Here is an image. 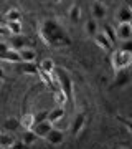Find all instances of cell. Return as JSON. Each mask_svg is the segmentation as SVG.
<instances>
[{"label": "cell", "mask_w": 132, "mask_h": 149, "mask_svg": "<svg viewBox=\"0 0 132 149\" xmlns=\"http://www.w3.org/2000/svg\"><path fill=\"white\" fill-rule=\"evenodd\" d=\"M91 15H93V18H94V20L104 18V17H106V7L102 5L101 2L94 0V2H93V7H91Z\"/></svg>", "instance_id": "13"}, {"label": "cell", "mask_w": 132, "mask_h": 149, "mask_svg": "<svg viewBox=\"0 0 132 149\" xmlns=\"http://www.w3.org/2000/svg\"><path fill=\"white\" fill-rule=\"evenodd\" d=\"M101 33H102V35H104V37L107 38L111 43H114L117 40V38H116V30H114V27L109 25V23H104V27H102V32H101Z\"/></svg>", "instance_id": "20"}, {"label": "cell", "mask_w": 132, "mask_h": 149, "mask_svg": "<svg viewBox=\"0 0 132 149\" xmlns=\"http://www.w3.org/2000/svg\"><path fill=\"white\" fill-rule=\"evenodd\" d=\"M7 149H25V146H23L21 143H17V141H15V143L12 144L10 148H7Z\"/></svg>", "instance_id": "31"}, {"label": "cell", "mask_w": 132, "mask_h": 149, "mask_svg": "<svg viewBox=\"0 0 132 149\" xmlns=\"http://www.w3.org/2000/svg\"><path fill=\"white\" fill-rule=\"evenodd\" d=\"M0 60L2 61H7V63H21V58L20 55H18V52H15V50H7V52H3V53H0Z\"/></svg>", "instance_id": "11"}, {"label": "cell", "mask_w": 132, "mask_h": 149, "mask_svg": "<svg viewBox=\"0 0 132 149\" xmlns=\"http://www.w3.org/2000/svg\"><path fill=\"white\" fill-rule=\"evenodd\" d=\"M3 128H5L8 133H13L15 129L20 128V123H18V119H17V118H8V119L3 123Z\"/></svg>", "instance_id": "25"}, {"label": "cell", "mask_w": 132, "mask_h": 149, "mask_svg": "<svg viewBox=\"0 0 132 149\" xmlns=\"http://www.w3.org/2000/svg\"><path fill=\"white\" fill-rule=\"evenodd\" d=\"M68 17L73 23H79V20H81V8H79L78 3H73V5L69 7Z\"/></svg>", "instance_id": "16"}, {"label": "cell", "mask_w": 132, "mask_h": 149, "mask_svg": "<svg viewBox=\"0 0 132 149\" xmlns=\"http://www.w3.org/2000/svg\"><path fill=\"white\" fill-rule=\"evenodd\" d=\"M114 30H116V38L122 42H127L132 38V23H117Z\"/></svg>", "instance_id": "4"}, {"label": "cell", "mask_w": 132, "mask_h": 149, "mask_svg": "<svg viewBox=\"0 0 132 149\" xmlns=\"http://www.w3.org/2000/svg\"><path fill=\"white\" fill-rule=\"evenodd\" d=\"M13 143H15V138H13V136H12L10 133L0 134V148L7 149V148H10V146H12Z\"/></svg>", "instance_id": "23"}, {"label": "cell", "mask_w": 132, "mask_h": 149, "mask_svg": "<svg viewBox=\"0 0 132 149\" xmlns=\"http://www.w3.org/2000/svg\"><path fill=\"white\" fill-rule=\"evenodd\" d=\"M131 81V74L127 70H121V71H116V78H114V85L122 88V86H127Z\"/></svg>", "instance_id": "12"}, {"label": "cell", "mask_w": 132, "mask_h": 149, "mask_svg": "<svg viewBox=\"0 0 132 149\" xmlns=\"http://www.w3.org/2000/svg\"><path fill=\"white\" fill-rule=\"evenodd\" d=\"M18 55H20L23 63H35V58H37V52L32 47H25L21 50H18Z\"/></svg>", "instance_id": "9"}, {"label": "cell", "mask_w": 132, "mask_h": 149, "mask_svg": "<svg viewBox=\"0 0 132 149\" xmlns=\"http://www.w3.org/2000/svg\"><path fill=\"white\" fill-rule=\"evenodd\" d=\"M84 28H86V33H88L89 37H94L96 33H97V22H96L94 18H89V20L86 22Z\"/></svg>", "instance_id": "24"}, {"label": "cell", "mask_w": 132, "mask_h": 149, "mask_svg": "<svg viewBox=\"0 0 132 149\" xmlns=\"http://www.w3.org/2000/svg\"><path fill=\"white\" fill-rule=\"evenodd\" d=\"M7 50H8V43L0 42V53H3V52H7Z\"/></svg>", "instance_id": "32"}, {"label": "cell", "mask_w": 132, "mask_h": 149, "mask_svg": "<svg viewBox=\"0 0 132 149\" xmlns=\"http://www.w3.org/2000/svg\"><path fill=\"white\" fill-rule=\"evenodd\" d=\"M53 128V124L51 123H48V121H41V123H37V124H33V128L32 131L35 134H37L38 138H45L48 134V131Z\"/></svg>", "instance_id": "10"}, {"label": "cell", "mask_w": 132, "mask_h": 149, "mask_svg": "<svg viewBox=\"0 0 132 149\" xmlns=\"http://www.w3.org/2000/svg\"><path fill=\"white\" fill-rule=\"evenodd\" d=\"M45 139H46L50 144H53V146H58V144H61L64 141V133L61 131V129L51 128L50 131H48V134L45 136Z\"/></svg>", "instance_id": "5"}, {"label": "cell", "mask_w": 132, "mask_h": 149, "mask_svg": "<svg viewBox=\"0 0 132 149\" xmlns=\"http://www.w3.org/2000/svg\"><path fill=\"white\" fill-rule=\"evenodd\" d=\"M18 123H20V126L25 129V131H26V129H32L33 124H35V116H33L32 113H26V114L21 116V119Z\"/></svg>", "instance_id": "17"}, {"label": "cell", "mask_w": 132, "mask_h": 149, "mask_svg": "<svg viewBox=\"0 0 132 149\" xmlns=\"http://www.w3.org/2000/svg\"><path fill=\"white\" fill-rule=\"evenodd\" d=\"M121 50H126V52H132V43H131V40L124 42V45L121 47Z\"/></svg>", "instance_id": "30"}, {"label": "cell", "mask_w": 132, "mask_h": 149, "mask_svg": "<svg viewBox=\"0 0 132 149\" xmlns=\"http://www.w3.org/2000/svg\"><path fill=\"white\" fill-rule=\"evenodd\" d=\"M117 119H119V121H122V124H124V126H126L127 128V131H129V133H131V121H129V119H127V118H124V116H117Z\"/></svg>", "instance_id": "29"}, {"label": "cell", "mask_w": 132, "mask_h": 149, "mask_svg": "<svg viewBox=\"0 0 132 149\" xmlns=\"http://www.w3.org/2000/svg\"><path fill=\"white\" fill-rule=\"evenodd\" d=\"M66 96L63 95V91H59V90H55V103H56V106L58 108H63L64 104H66Z\"/></svg>", "instance_id": "27"}, {"label": "cell", "mask_w": 132, "mask_h": 149, "mask_svg": "<svg viewBox=\"0 0 132 149\" xmlns=\"http://www.w3.org/2000/svg\"><path fill=\"white\" fill-rule=\"evenodd\" d=\"M38 37L46 47L50 48H59V47H69L71 38L66 33L61 25L53 18H45L38 25Z\"/></svg>", "instance_id": "1"}, {"label": "cell", "mask_w": 132, "mask_h": 149, "mask_svg": "<svg viewBox=\"0 0 132 149\" xmlns=\"http://www.w3.org/2000/svg\"><path fill=\"white\" fill-rule=\"evenodd\" d=\"M37 139H38V136L33 133L32 129H26L25 133L21 134V141H20V143L23 144V146H30V144H33Z\"/></svg>", "instance_id": "19"}, {"label": "cell", "mask_w": 132, "mask_h": 149, "mask_svg": "<svg viewBox=\"0 0 132 149\" xmlns=\"http://www.w3.org/2000/svg\"><path fill=\"white\" fill-rule=\"evenodd\" d=\"M50 74H51L53 81H55V85H56V90L63 91V95L66 96V100L71 101V100H73L74 86H73V80H71L69 73L64 68H55Z\"/></svg>", "instance_id": "2"}, {"label": "cell", "mask_w": 132, "mask_h": 149, "mask_svg": "<svg viewBox=\"0 0 132 149\" xmlns=\"http://www.w3.org/2000/svg\"><path fill=\"white\" fill-rule=\"evenodd\" d=\"M8 43V48L10 50H15V52H18V50H21V48L28 47V38L23 37V35H15V37L12 38V42H7Z\"/></svg>", "instance_id": "8"}, {"label": "cell", "mask_w": 132, "mask_h": 149, "mask_svg": "<svg viewBox=\"0 0 132 149\" xmlns=\"http://www.w3.org/2000/svg\"><path fill=\"white\" fill-rule=\"evenodd\" d=\"M64 118V109L63 108H55V109H51V111H48V114H46V121L48 123H58V121H61Z\"/></svg>", "instance_id": "14"}, {"label": "cell", "mask_w": 132, "mask_h": 149, "mask_svg": "<svg viewBox=\"0 0 132 149\" xmlns=\"http://www.w3.org/2000/svg\"><path fill=\"white\" fill-rule=\"evenodd\" d=\"M3 22H5V18H3V13H2V12H0V25H2V23H3Z\"/></svg>", "instance_id": "35"}, {"label": "cell", "mask_w": 132, "mask_h": 149, "mask_svg": "<svg viewBox=\"0 0 132 149\" xmlns=\"http://www.w3.org/2000/svg\"><path fill=\"white\" fill-rule=\"evenodd\" d=\"M7 32L10 35H21V22H7Z\"/></svg>", "instance_id": "22"}, {"label": "cell", "mask_w": 132, "mask_h": 149, "mask_svg": "<svg viewBox=\"0 0 132 149\" xmlns=\"http://www.w3.org/2000/svg\"><path fill=\"white\" fill-rule=\"evenodd\" d=\"M46 114H48V111H41V113H38V114H33L35 116V124L41 123V121H46Z\"/></svg>", "instance_id": "28"}, {"label": "cell", "mask_w": 132, "mask_h": 149, "mask_svg": "<svg viewBox=\"0 0 132 149\" xmlns=\"http://www.w3.org/2000/svg\"><path fill=\"white\" fill-rule=\"evenodd\" d=\"M53 3H59V2H61V0H51Z\"/></svg>", "instance_id": "36"}, {"label": "cell", "mask_w": 132, "mask_h": 149, "mask_svg": "<svg viewBox=\"0 0 132 149\" xmlns=\"http://www.w3.org/2000/svg\"><path fill=\"white\" fill-rule=\"evenodd\" d=\"M93 38H94V43H96V45H97L99 48H102V50H106V52H109V50L112 48V43L109 42V40H107V38H106L101 32H97Z\"/></svg>", "instance_id": "15"}, {"label": "cell", "mask_w": 132, "mask_h": 149, "mask_svg": "<svg viewBox=\"0 0 132 149\" xmlns=\"http://www.w3.org/2000/svg\"><path fill=\"white\" fill-rule=\"evenodd\" d=\"M0 80H5V73H3V70L0 68Z\"/></svg>", "instance_id": "34"}, {"label": "cell", "mask_w": 132, "mask_h": 149, "mask_svg": "<svg viewBox=\"0 0 132 149\" xmlns=\"http://www.w3.org/2000/svg\"><path fill=\"white\" fill-rule=\"evenodd\" d=\"M55 68H56V66H55V61H53L51 58H43L41 61H40V65H38V70H41L45 73H51Z\"/></svg>", "instance_id": "21"}, {"label": "cell", "mask_w": 132, "mask_h": 149, "mask_svg": "<svg viewBox=\"0 0 132 149\" xmlns=\"http://www.w3.org/2000/svg\"><path fill=\"white\" fill-rule=\"evenodd\" d=\"M0 35H8V32H7V28L3 25H0Z\"/></svg>", "instance_id": "33"}, {"label": "cell", "mask_w": 132, "mask_h": 149, "mask_svg": "<svg viewBox=\"0 0 132 149\" xmlns=\"http://www.w3.org/2000/svg\"><path fill=\"white\" fill-rule=\"evenodd\" d=\"M116 17H117V22H119V23H131V22H132V10H131V7L127 5V3H124L122 7H119Z\"/></svg>", "instance_id": "7"}, {"label": "cell", "mask_w": 132, "mask_h": 149, "mask_svg": "<svg viewBox=\"0 0 132 149\" xmlns=\"http://www.w3.org/2000/svg\"><path fill=\"white\" fill-rule=\"evenodd\" d=\"M111 65L116 71L121 70H129L132 65V52H126V50H116L111 56Z\"/></svg>", "instance_id": "3"}, {"label": "cell", "mask_w": 132, "mask_h": 149, "mask_svg": "<svg viewBox=\"0 0 132 149\" xmlns=\"http://www.w3.org/2000/svg\"><path fill=\"white\" fill-rule=\"evenodd\" d=\"M18 65V70L21 73H26V74H38V66L35 63H17Z\"/></svg>", "instance_id": "18"}, {"label": "cell", "mask_w": 132, "mask_h": 149, "mask_svg": "<svg viewBox=\"0 0 132 149\" xmlns=\"http://www.w3.org/2000/svg\"><path fill=\"white\" fill-rule=\"evenodd\" d=\"M3 18H5L7 22H20L21 15H20V12L17 10V8H10V10L3 15Z\"/></svg>", "instance_id": "26"}, {"label": "cell", "mask_w": 132, "mask_h": 149, "mask_svg": "<svg viewBox=\"0 0 132 149\" xmlns=\"http://www.w3.org/2000/svg\"><path fill=\"white\" fill-rule=\"evenodd\" d=\"M0 149H3V148H0Z\"/></svg>", "instance_id": "37"}, {"label": "cell", "mask_w": 132, "mask_h": 149, "mask_svg": "<svg viewBox=\"0 0 132 149\" xmlns=\"http://www.w3.org/2000/svg\"><path fill=\"white\" fill-rule=\"evenodd\" d=\"M84 123H86V114L84 113H78L74 116L73 123H71V134L73 136H78L81 133V129L84 128Z\"/></svg>", "instance_id": "6"}]
</instances>
